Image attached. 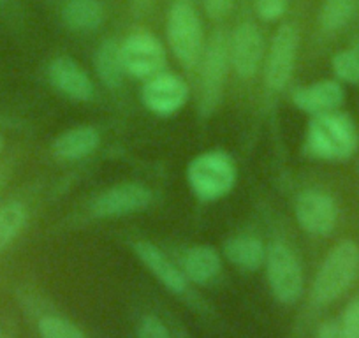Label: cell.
<instances>
[{
	"instance_id": "6da1fadb",
	"label": "cell",
	"mask_w": 359,
	"mask_h": 338,
	"mask_svg": "<svg viewBox=\"0 0 359 338\" xmlns=\"http://www.w3.org/2000/svg\"><path fill=\"white\" fill-rule=\"evenodd\" d=\"M358 147V133L354 122L344 113L316 115L306 133V151L312 157L338 161L354 154Z\"/></svg>"
},
{
	"instance_id": "7a4b0ae2",
	"label": "cell",
	"mask_w": 359,
	"mask_h": 338,
	"mask_svg": "<svg viewBox=\"0 0 359 338\" xmlns=\"http://www.w3.org/2000/svg\"><path fill=\"white\" fill-rule=\"evenodd\" d=\"M187 178L199 199L215 201L234 187L236 168L233 158L224 151H206L189 164Z\"/></svg>"
},
{
	"instance_id": "3957f363",
	"label": "cell",
	"mask_w": 359,
	"mask_h": 338,
	"mask_svg": "<svg viewBox=\"0 0 359 338\" xmlns=\"http://www.w3.org/2000/svg\"><path fill=\"white\" fill-rule=\"evenodd\" d=\"M359 270V248L352 241H341L327 254L313 282V298L319 303L337 299L355 278Z\"/></svg>"
},
{
	"instance_id": "277c9868",
	"label": "cell",
	"mask_w": 359,
	"mask_h": 338,
	"mask_svg": "<svg viewBox=\"0 0 359 338\" xmlns=\"http://www.w3.org/2000/svg\"><path fill=\"white\" fill-rule=\"evenodd\" d=\"M168 41L172 55L184 67H194L203 53V25L189 4H176L169 13Z\"/></svg>"
},
{
	"instance_id": "5b68a950",
	"label": "cell",
	"mask_w": 359,
	"mask_h": 338,
	"mask_svg": "<svg viewBox=\"0 0 359 338\" xmlns=\"http://www.w3.org/2000/svg\"><path fill=\"white\" fill-rule=\"evenodd\" d=\"M266 273L275 298L292 305L303 292V271L294 252L285 243H273L266 252Z\"/></svg>"
},
{
	"instance_id": "8992f818",
	"label": "cell",
	"mask_w": 359,
	"mask_h": 338,
	"mask_svg": "<svg viewBox=\"0 0 359 338\" xmlns=\"http://www.w3.org/2000/svg\"><path fill=\"white\" fill-rule=\"evenodd\" d=\"M122 64L127 74L136 78H154L165 67V51L150 34H134L120 46Z\"/></svg>"
},
{
	"instance_id": "52a82bcc",
	"label": "cell",
	"mask_w": 359,
	"mask_h": 338,
	"mask_svg": "<svg viewBox=\"0 0 359 338\" xmlns=\"http://www.w3.org/2000/svg\"><path fill=\"white\" fill-rule=\"evenodd\" d=\"M299 34L294 25H282L275 34L266 64V83L271 90H282L291 79L298 55Z\"/></svg>"
},
{
	"instance_id": "ba28073f",
	"label": "cell",
	"mask_w": 359,
	"mask_h": 338,
	"mask_svg": "<svg viewBox=\"0 0 359 338\" xmlns=\"http://www.w3.org/2000/svg\"><path fill=\"white\" fill-rule=\"evenodd\" d=\"M227 62H229V44L222 34H215L206 48L201 72V104L205 115H208L219 102Z\"/></svg>"
},
{
	"instance_id": "9c48e42d",
	"label": "cell",
	"mask_w": 359,
	"mask_h": 338,
	"mask_svg": "<svg viewBox=\"0 0 359 338\" xmlns=\"http://www.w3.org/2000/svg\"><path fill=\"white\" fill-rule=\"evenodd\" d=\"M151 203V192L141 184H120L99 194L92 201L95 217H120L141 212Z\"/></svg>"
},
{
	"instance_id": "30bf717a",
	"label": "cell",
	"mask_w": 359,
	"mask_h": 338,
	"mask_svg": "<svg viewBox=\"0 0 359 338\" xmlns=\"http://www.w3.org/2000/svg\"><path fill=\"white\" fill-rule=\"evenodd\" d=\"M141 97L151 113L165 116L184 108L189 99V88L184 79H180L178 76L161 72L148 79Z\"/></svg>"
},
{
	"instance_id": "8fae6325",
	"label": "cell",
	"mask_w": 359,
	"mask_h": 338,
	"mask_svg": "<svg viewBox=\"0 0 359 338\" xmlns=\"http://www.w3.org/2000/svg\"><path fill=\"white\" fill-rule=\"evenodd\" d=\"M264 53V43L259 29L252 23H241L229 41V60L241 78H252L259 71Z\"/></svg>"
},
{
	"instance_id": "7c38bea8",
	"label": "cell",
	"mask_w": 359,
	"mask_h": 338,
	"mask_svg": "<svg viewBox=\"0 0 359 338\" xmlns=\"http://www.w3.org/2000/svg\"><path fill=\"white\" fill-rule=\"evenodd\" d=\"M337 205L327 194L319 191H306L296 201V219L309 233L324 236L333 231L337 224Z\"/></svg>"
},
{
	"instance_id": "4fadbf2b",
	"label": "cell",
	"mask_w": 359,
	"mask_h": 338,
	"mask_svg": "<svg viewBox=\"0 0 359 338\" xmlns=\"http://www.w3.org/2000/svg\"><path fill=\"white\" fill-rule=\"evenodd\" d=\"M50 81L57 90L74 101H90L94 97V83L78 62L69 57L55 58L48 69Z\"/></svg>"
},
{
	"instance_id": "5bb4252c",
	"label": "cell",
	"mask_w": 359,
	"mask_h": 338,
	"mask_svg": "<svg viewBox=\"0 0 359 338\" xmlns=\"http://www.w3.org/2000/svg\"><path fill=\"white\" fill-rule=\"evenodd\" d=\"M292 102L310 115L337 111L344 102V88L337 81H319L312 87H303L292 94Z\"/></svg>"
},
{
	"instance_id": "9a60e30c",
	"label": "cell",
	"mask_w": 359,
	"mask_h": 338,
	"mask_svg": "<svg viewBox=\"0 0 359 338\" xmlns=\"http://www.w3.org/2000/svg\"><path fill=\"white\" fill-rule=\"evenodd\" d=\"M137 257L143 261L144 266L165 285L171 292L182 295L187 289V277L184 271H180L168 257L164 256V252L151 245L150 241H137L134 245Z\"/></svg>"
},
{
	"instance_id": "2e32d148",
	"label": "cell",
	"mask_w": 359,
	"mask_h": 338,
	"mask_svg": "<svg viewBox=\"0 0 359 338\" xmlns=\"http://www.w3.org/2000/svg\"><path fill=\"white\" fill-rule=\"evenodd\" d=\"M99 141L101 137L94 127H74V129L62 133L53 141V154L58 158L76 161V158H83L92 154L99 147Z\"/></svg>"
},
{
	"instance_id": "e0dca14e",
	"label": "cell",
	"mask_w": 359,
	"mask_h": 338,
	"mask_svg": "<svg viewBox=\"0 0 359 338\" xmlns=\"http://www.w3.org/2000/svg\"><path fill=\"white\" fill-rule=\"evenodd\" d=\"M184 275L194 284H208L219 275L220 256L212 247L189 248L184 256Z\"/></svg>"
},
{
	"instance_id": "ac0fdd59",
	"label": "cell",
	"mask_w": 359,
	"mask_h": 338,
	"mask_svg": "<svg viewBox=\"0 0 359 338\" xmlns=\"http://www.w3.org/2000/svg\"><path fill=\"white\" fill-rule=\"evenodd\" d=\"M64 23L72 30H94L102 25L106 9L99 0H69L62 9Z\"/></svg>"
},
{
	"instance_id": "d6986e66",
	"label": "cell",
	"mask_w": 359,
	"mask_h": 338,
	"mask_svg": "<svg viewBox=\"0 0 359 338\" xmlns=\"http://www.w3.org/2000/svg\"><path fill=\"white\" fill-rule=\"evenodd\" d=\"M266 248L261 240L250 236H238L224 245V254L227 259L243 270L255 271L264 264Z\"/></svg>"
},
{
	"instance_id": "ffe728a7",
	"label": "cell",
	"mask_w": 359,
	"mask_h": 338,
	"mask_svg": "<svg viewBox=\"0 0 359 338\" xmlns=\"http://www.w3.org/2000/svg\"><path fill=\"white\" fill-rule=\"evenodd\" d=\"M95 71L106 87L116 88L122 83L126 69L122 64L120 46L115 41H104L95 53Z\"/></svg>"
},
{
	"instance_id": "44dd1931",
	"label": "cell",
	"mask_w": 359,
	"mask_h": 338,
	"mask_svg": "<svg viewBox=\"0 0 359 338\" xmlns=\"http://www.w3.org/2000/svg\"><path fill=\"white\" fill-rule=\"evenodd\" d=\"M27 222V210L22 203L13 201L0 208V250L8 247Z\"/></svg>"
},
{
	"instance_id": "7402d4cb",
	"label": "cell",
	"mask_w": 359,
	"mask_h": 338,
	"mask_svg": "<svg viewBox=\"0 0 359 338\" xmlns=\"http://www.w3.org/2000/svg\"><path fill=\"white\" fill-rule=\"evenodd\" d=\"M354 0H326L320 11V25L326 30H338L351 20Z\"/></svg>"
},
{
	"instance_id": "603a6c76",
	"label": "cell",
	"mask_w": 359,
	"mask_h": 338,
	"mask_svg": "<svg viewBox=\"0 0 359 338\" xmlns=\"http://www.w3.org/2000/svg\"><path fill=\"white\" fill-rule=\"evenodd\" d=\"M39 333L43 338H88L71 320L55 316L43 317L39 320Z\"/></svg>"
},
{
	"instance_id": "cb8c5ba5",
	"label": "cell",
	"mask_w": 359,
	"mask_h": 338,
	"mask_svg": "<svg viewBox=\"0 0 359 338\" xmlns=\"http://www.w3.org/2000/svg\"><path fill=\"white\" fill-rule=\"evenodd\" d=\"M334 74L345 83H359V53L354 50L340 51L333 58Z\"/></svg>"
},
{
	"instance_id": "d4e9b609",
	"label": "cell",
	"mask_w": 359,
	"mask_h": 338,
	"mask_svg": "<svg viewBox=\"0 0 359 338\" xmlns=\"http://www.w3.org/2000/svg\"><path fill=\"white\" fill-rule=\"evenodd\" d=\"M338 323H340L341 338H359V299L348 303Z\"/></svg>"
},
{
	"instance_id": "484cf974",
	"label": "cell",
	"mask_w": 359,
	"mask_h": 338,
	"mask_svg": "<svg viewBox=\"0 0 359 338\" xmlns=\"http://www.w3.org/2000/svg\"><path fill=\"white\" fill-rule=\"evenodd\" d=\"M137 338H171L168 327L155 316H147L137 326Z\"/></svg>"
},
{
	"instance_id": "4316f807",
	"label": "cell",
	"mask_w": 359,
	"mask_h": 338,
	"mask_svg": "<svg viewBox=\"0 0 359 338\" xmlns=\"http://www.w3.org/2000/svg\"><path fill=\"white\" fill-rule=\"evenodd\" d=\"M287 9V0H255V11L264 22H275Z\"/></svg>"
},
{
	"instance_id": "83f0119b",
	"label": "cell",
	"mask_w": 359,
	"mask_h": 338,
	"mask_svg": "<svg viewBox=\"0 0 359 338\" xmlns=\"http://www.w3.org/2000/svg\"><path fill=\"white\" fill-rule=\"evenodd\" d=\"M234 6V0H205V9L212 18H222L229 15Z\"/></svg>"
},
{
	"instance_id": "f1b7e54d",
	"label": "cell",
	"mask_w": 359,
	"mask_h": 338,
	"mask_svg": "<svg viewBox=\"0 0 359 338\" xmlns=\"http://www.w3.org/2000/svg\"><path fill=\"white\" fill-rule=\"evenodd\" d=\"M317 338H341L340 323H334V320L324 323L317 331Z\"/></svg>"
},
{
	"instance_id": "f546056e",
	"label": "cell",
	"mask_w": 359,
	"mask_h": 338,
	"mask_svg": "<svg viewBox=\"0 0 359 338\" xmlns=\"http://www.w3.org/2000/svg\"><path fill=\"white\" fill-rule=\"evenodd\" d=\"M2 147H4V141H2V137H0V151H2Z\"/></svg>"
}]
</instances>
